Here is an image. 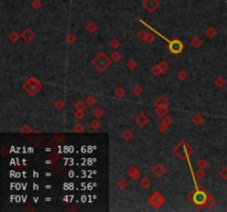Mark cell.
I'll return each instance as SVG.
<instances>
[{
    "mask_svg": "<svg viewBox=\"0 0 227 212\" xmlns=\"http://www.w3.org/2000/svg\"><path fill=\"white\" fill-rule=\"evenodd\" d=\"M92 65L94 66V69L98 72H104L106 69H109L112 63L111 58L106 56V54L103 52L98 53V55H95L91 61Z\"/></svg>",
    "mask_w": 227,
    "mask_h": 212,
    "instance_id": "obj_1",
    "label": "cell"
},
{
    "mask_svg": "<svg viewBox=\"0 0 227 212\" xmlns=\"http://www.w3.org/2000/svg\"><path fill=\"white\" fill-rule=\"evenodd\" d=\"M42 85L40 81H38L36 77L30 76L27 81H25V83L22 84V88L25 90V92L30 95V96H34L36 94L39 93V91L41 90Z\"/></svg>",
    "mask_w": 227,
    "mask_h": 212,
    "instance_id": "obj_2",
    "label": "cell"
},
{
    "mask_svg": "<svg viewBox=\"0 0 227 212\" xmlns=\"http://www.w3.org/2000/svg\"><path fill=\"white\" fill-rule=\"evenodd\" d=\"M175 154L181 160H185L187 158L188 155L192 154V148L188 146L187 144L185 143H181L178 146L175 148Z\"/></svg>",
    "mask_w": 227,
    "mask_h": 212,
    "instance_id": "obj_3",
    "label": "cell"
},
{
    "mask_svg": "<svg viewBox=\"0 0 227 212\" xmlns=\"http://www.w3.org/2000/svg\"><path fill=\"white\" fill-rule=\"evenodd\" d=\"M149 203L152 206L154 209H158L165 203V198L163 197V195L160 192H154L152 196L149 198Z\"/></svg>",
    "mask_w": 227,
    "mask_h": 212,
    "instance_id": "obj_4",
    "label": "cell"
},
{
    "mask_svg": "<svg viewBox=\"0 0 227 212\" xmlns=\"http://www.w3.org/2000/svg\"><path fill=\"white\" fill-rule=\"evenodd\" d=\"M207 198H208V195H206L204 191H196V192L194 193L193 200L198 206H205L206 201H207Z\"/></svg>",
    "mask_w": 227,
    "mask_h": 212,
    "instance_id": "obj_5",
    "label": "cell"
},
{
    "mask_svg": "<svg viewBox=\"0 0 227 212\" xmlns=\"http://www.w3.org/2000/svg\"><path fill=\"white\" fill-rule=\"evenodd\" d=\"M165 172H166L165 167H164V166L162 165L161 163L155 164V165L152 167V174L154 175V176L156 177L157 179H161V178H162V177L165 175Z\"/></svg>",
    "mask_w": 227,
    "mask_h": 212,
    "instance_id": "obj_6",
    "label": "cell"
},
{
    "mask_svg": "<svg viewBox=\"0 0 227 212\" xmlns=\"http://www.w3.org/2000/svg\"><path fill=\"white\" fill-rule=\"evenodd\" d=\"M127 176L130 177L132 180L136 181V180H138L141 178V172H140V170L137 169V167L131 166V167H129V169H127Z\"/></svg>",
    "mask_w": 227,
    "mask_h": 212,
    "instance_id": "obj_7",
    "label": "cell"
},
{
    "mask_svg": "<svg viewBox=\"0 0 227 212\" xmlns=\"http://www.w3.org/2000/svg\"><path fill=\"white\" fill-rule=\"evenodd\" d=\"M183 49V44L178 40H174L169 43V51L174 54H178Z\"/></svg>",
    "mask_w": 227,
    "mask_h": 212,
    "instance_id": "obj_8",
    "label": "cell"
},
{
    "mask_svg": "<svg viewBox=\"0 0 227 212\" xmlns=\"http://www.w3.org/2000/svg\"><path fill=\"white\" fill-rule=\"evenodd\" d=\"M149 121V118L146 114H138V115L135 117V124L137 125L138 127L145 126Z\"/></svg>",
    "mask_w": 227,
    "mask_h": 212,
    "instance_id": "obj_9",
    "label": "cell"
},
{
    "mask_svg": "<svg viewBox=\"0 0 227 212\" xmlns=\"http://www.w3.org/2000/svg\"><path fill=\"white\" fill-rule=\"evenodd\" d=\"M158 6V1L157 0H145L144 1V7L147 9V11H149V12H152V11H154L155 9L157 8Z\"/></svg>",
    "mask_w": 227,
    "mask_h": 212,
    "instance_id": "obj_10",
    "label": "cell"
},
{
    "mask_svg": "<svg viewBox=\"0 0 227 212\" xmlns=\"http://www.w3.org/2000/svg\"><path fill=\"white\" fill-rule=\"evenodd\" d=\"M115 187L117 190H125L127 187H129V182H127L126 179H124V178H120V179L116 180L115 182Z\"/></svg>",
    "mask_w": 227,
    "mask_h": 212,
    "instance_id": "obj_11",
    "label": "cell"
},
{
    "mask_svg": "<svg viewBox=\"0 0 227 212\" xmlns=\"http://www.w3.org/2000/svg\"><path fill=\"white\" fill-rule=\"evenodd\" d=\"M20 37H21L26 42H30L31 40L34 38V33H33V31L31 30V29H27V30H25L21 34H20Z\"/></svg>",
    "mask_w": 227,
    "mask_h": 212,
    "instance_id": "obj_12",
    "label": "cell"
},
{
    "mask_svg": "<svg viewBox=\"0 0 227 212\" xmlns=\"http://www.w3.org/2000/svg\"><path fill=\"white\" fill-rule=\"evenodd\" d=\"M169 104V99L164 96H158L157 98L155 99V106H164V107H167Z\"/></svg>",
    "mask_w": 227,
    "mask_h": 212,
    "instance_id": "obj_13",
    "label": "cell"
},
{
    "mask_svg": "<svg viewBox=\"0 0 227 212\" xmlns=\"http://www.w3.org/2000/svg\"><path fill=\"white\" fill-rule=\"evenodd\" d=\"M169 110H167V107H164V106H156L155 107V114L158 116V117H162L163 118L164 116L167 115Z\"/></svg>",
    "mask_w": 227,
    "mask_h": 212,
    "instance_id": "obj_14",
    "label": "cell"
},
{
    "mask_svg": "<svg viewBox=\"0 0 227 212\" xmlns=\"http://www.w3.org/2000/svg\"><path fill=\"white\" fill-rule=\"evenodd\" d=\"M138 183H140V186H141L143 189H149V188L152 186V181H151V179L147 178V177H143V178H141Z\"/></svg>",
    "mask_w": 227,
    "mask_h": 212,
    "instance_id": "obj_15",
    "label": "cell"
},
{
    "mask_svg": "<svg viewBox=\"0 0 227 212\" xmlns=\"http://www.w3.org/2000/svg\"><path fill=\"white\" fill-rule=\"evenodd\" d=\"M92 114H93V116L95 118L99 119L104 115V110H103L102 107H100V106H95V107L93 108V110H92Z\"/></svg>",
    "mask_w": 227,
    "mask_h": 212,
    "instance_id": "obj_16",
    "label": "cell"
},
{
    "mask_svg": "<svg viewBox=\"0 0 227 212\" xmlns=\"http://www.w3.org/2000/svg\"><path fill=\"white\" fill-rule=\"evenodd\" d=\"M204 33H205V36L207 37V38H209V39L215 38L216 34H217V32H216V30H215V28H213V27H207L206 29H205Z\"/></svg>",
    "mask_w": 227,
    "mask_h": 212,
    "instance_id": "obj_17",
    "label": "cell"
},
{
    "mask_svg": "<svg viewBox=\"0 0 227 212\" xmlns=\"http://www.w3.org/2000/svg\"><path fill=\"white\" fill-rule=\"evenodd\" d=\"M192 121H193L194 125H196V126H201L203 124V121H204V118H203L202 115H199V114H195V115L192 117Z\"/></svg>",
    "mask_w": 227,
    "mask_h": 212,
    "instance_id": "obj_18",
    "label": "cell"
},
{
    "mask_svg": "<svg viewBox=\"0 0 227 212\" xmlns=\"http://www.w3.org/2000/svg\"><path fill=\"white\" fill-rule=\"evenodd\" d=\"M109 45H110L112 49L116 50L121 47V41H120L119 39H111L110 41H109Z\"/></svg>",
    "mask_w": 227,
    "mask_h": 212,
    "instance_id": "obj_19",
    "label": "cell"
},
{
    "mask_svg": "<svg viewBox=\"0 0 227 212\" xmlns=\"http://www.w3.org/2000/svg\"><path fill=\"white\" fill-rule=\"evenodd\" d=\"M86 106H88V104L86 101H78L74 104V108L78 110H86Z\"/></svg>",
    "mask_w": 227,
    "mask_h": 212,
    "instance_id": "obj_20",
    "label": "cell"
},
{
    "mask_svg": "<svg viewBox=\"0 0 227 212\" xmlns=\"http://www.w3.org/2000/svg\"><path fill=\"white\" fill-rule=\"evenodd\" d=\"M64 106H66V104H64V102L62 101V99H55L54 102H53V107H55V110H63Z\"/></svg>",
    "mask_w": 227,
    "mask_h": 212,
    "instance_id": "obj_21",
    "label": "cell"
},
{
    "mask_svg": "<svg viewBox=\"0 0 227 212\" xmlns=\"http://www.w3.org/2000/svg\"><path fill=\"white\" fill-rule=\"evenodd\" d=\"M191 45L193 48H195V49H198V48H201V45H202V40H201L198 37H194L191 41Z\"/></svg>",
    "mask_w": 227,
    "mask_h": 212,
    "instance_id": "obj_22",
    "label": "cell"
},
{
    "mask_svg": "<svg viewBox=\"0 0 227 212\" xmlns=\"http://www.w3.org/2000/svg\"><path fill=\"white\" fill-rule=\"evenodd\" d=\"M86 104H88L89 106H94V105L97 104L98 98L94 96V95H88V96H86Z\"/></svg>",
    "mask_w": 227,
    "mask_h": 212,
    "instance_id": "obj_23",
    "label": "cell"
},
{
    "mask_svg": "<svg viewBox=\"0 0 227 212\" xmlns=\"http://www.w3.org/2000/svg\"><path fill=\"white\" fill-rule=\"evenodd\" d=\"M122 138H123V139H124V141H131V139H132L133 138V133L131 132L130 129H125L124 132L122 133Z\"/></svg>",
    "mask_w": 227,
    "mask_h": 212,
    "instance_id": "obj_24",
    "label": "cell"
},
{
    "mask_svg": "<svg viewBox=\"0 0 227 212\" xmlns=\"http://www.w3.org/2000/svg\"><path fill=\"white\" fill-rule=\"evenodd\" d=\"M196 165H197V167H198V169H205L208 166V163H207V160L204 159V158H199V159L197 160Z\"/></svg>",
    "mask_w": 227,
    "mask_h": 212,
    "instance_id": "obj_25",
    "label": "cell"
},
{
    "mask_svg": "<svg viewBox=\"0 0 227 212\" xmlns=\"http://www.w3.org/2000/svg\"><path fill=\"white\" fill-rule=\"evenodd\" d=\"M151 72H152V74L154 75V76H160V75L162 74V70H161V67H160V64H155L152 67V70H151Z\"/></svg>",
    "mask_w": 227,
    "mask_h": 212,
    "instance_id": "obj_26",
    "label": "cell"
},
{
    "mask_svg": "<svg viewBox=\"0 0 227 212\" xmlns=\"http://www.w3.org/2000/svg\"><path fill=\"white\" fill-rule=\"evenodd\" d=\"M114 95L119 98H123L125 96V90L123 87H117L114 92Z\"/></svg>",
    "mask_w": 227,
    "mask_h": 212,
    "instance_id": "obj_27",
    "label": "cell"
},
{
    "mask_svg": "<svg viewBox=\"0 0 227 212\" xmlns=\"http://www.w3.org/2000/svg\"><path fill=\"white\" fill-rule=\"evenodd\" d=\"M90 127H91L93 130H98L101 128V123L99 121V119L95 118L94 121H92L91 123H90Z\"/></svg>",
    "mask_w": 227,
    "mask_h": 212,
    "instance_id": "obj_28",
    "label": "cell"
},
{
    "mask_svg": "<svg viewBox=\"0 0 227 212\" xmlns=\"http://www.w3.org/2000/svg\"><path fill=\"white\" fill-rule=\"evenodd\" d=\"M218 176L221 180H227V167H223L219 169Z\"/></svg>",
    "mask_w": 227,
    "mask_h": 212,
    "instance_id": "obj_29",
    "label": "cell"
},
{
    "mask_svg": "<svg viewBox=\"0 0 227 212\" xmlns=\"http://www.w3.org/2000/svg\"><path fill=\"white\" fill-rule=\"evenodd\" d=\"M214 83H215V85L217 86L218 88H221L223 86H225V84H226V81H225L223 77L219 76V77H217V79H216Z\"/></svg>",
    "mask_w": 227,
    "mask_h": 212,
    "instance_id": "obj_30",
    "label": "cell"
},
{
    "mask_svg": "<svg viewBox=\"0 0 227 212\" xmlns=\"http://www.w3.org/2000/svg\"><path fill=\"white\" fill-rule=\"evenodd\" d=\"M132 93L134 94L135 96H140V95L143 93V88H142V86H140V85H135L132 88Z\"/></svg>",
    "mask_w": 227,
    "mask_h": 212,
    "instance_id": "obj_31",
    "label": "cell"
},
{
    "mask_svg": "<svg viewBox=\"0 0 227 212\" xmlns=\"http://www.w3.org/2000/svg\"><path fill=\"white\" fill-rule=\"evenodd\" d=\"M73 115H74V117L78 119V121H82V119L84 118L86 114H84V110H75V112H74V114H73Z\"/></svg>",
    "mask_w": 227,
    "mask_h": 212,
    "instance_id": "obj_32",
    "label": "cell"
},
{
    "mask_svg": "<svg viewBox=\"0 0 227 212\" xmlns=\"http://www.w3.org/2000/svg\"><path fill=\"white\" fill-rule=\"evenodd\" d=\"M160 67L161 70H162V74H164V73H166V72L169 70V63H166L165 61H162V62H160Z\"/></svg>",
    "mask_w": 227,
    "mask_h": 212,
    "instance_id": "obj_33",
    "label": "cell"
},
{
    "mask_svg": "<svg viewBox=\"0 0 227 212\" xmlns=\"http://www.w3.org/2000/svg\"><path fill=\"white\" fill-rule=\"evenodd\" d=\"M86 30H88L90 33H94L98 30V25H95L94 22H90V23L86 25Z\"/></svg>",
    "mask_w": 227,
    "mask_h": 212,
    "instance_id": "obj_34",
    "label": "cell"
},
{
    "mask_svg": "<svg viewBox=\"0 0 227 212\" xmlns=\"http://www.w3.org/2000/svg\"><path fill=\"white\" fill-rule=\"evenodd\" d=\"M176 76L180 81H184V80H186V77H187V73H186V71H184V70H181V71L177 72Z\"/></svg>",
    "mask_w": 227,
    "mask_h": 212,
    "instance_id": "obj_35",
    "label": "cell"
},
{
    "mask_svg": "<svg viewBox=\"0 0 227 212\" xmlns=\"http://www.w3.org/2000/svg\"><path fill=\"white\" fill-rule=\"evenodd\" d=\"M215 203H216L215 200H214V199L212 198V197H210L209 195H208L207 201H206V204H205V206H206V207H207L208 209H212V208H213L214 206H215Z\"/></svg>",
    "mask_w": 227,
    "mask_h": 212,
    "instance_id": "obj_36",
    "label": "cell"
},
{
    "mask_svg": "<svg viewBox=\"0 0 227 212\" xmlns=\"http://www.w3.org/2000/svg\"><path fill=\"white\" fill-rule=\"evenodd\" d=\"M73 132L74 133H78V134H80V133H83L84 132V126H83L82 124H75L74 126H73Z\"/></svg>",
    "mask_w": 227,
    "mask_h": 212,
    "instance_id": "obj_37",
    "label": "cell"
},
{
    "mask_svg": "<svg viewBox=\"0 0 227 212\" xmlns=\"http://www.w3.org/2000/svg\"><path fill=\"white\" fill-rule=\"evenodd\" d=\"M111 60H112V62H119L120 60H121V54H120L119 52H113L112 54H111Z\"/></svg>",
    "mask_w": 227,
    "mask_h": 212,
    "instance_id": "obj_38",
    "label": "cell"
},
{
    "mask_svg": "<svg viewBox=\"0 0 227 212\" xmlns=\"http://www.w3.org/2000/svg\"><path fill=\"white\" fill-rule=\"evenodd\" d=\"M147 36H149V32H146V31H140V32L137 33V38L140 39V40H143V41H145L147 38Z\"/></svg>",
    "mask_w": 227,
    "mask_h": 212,
    "instance_id": "obj_39",
    "label": "cell"
},
{
    "mask_svg": "<svg viewBox=\"0 0 227 212\" xmlns=\"http://www.w3.org/2000/svg\"><path fill=\"white\" fill-rule=\"evenodd\" d=\"M196 178L198 180H202V179H204L205 178V176H206V175H205V171H204V169H198V170L196 171Z\"/></svg>",
    "mask_w": 227,
    "mask_h": 212,
    "instance_id": "obj_40",
    "label": "cell"
},
{
    "mask_svg": "<svg viewBox=\"0 0 227 212\" xmlns=\"http://www.w3.org/2000/svg\"><path fill=\"white\" fill-rule=\"evenodd\" d=\"M167 128H169V125H166L164 121H161V124L158 125L157 129L160 130L161 133H165L166 130H167Z\"/></svg>",
    "mask_w": 227,
    "mask_h": 212,
    "instance_id": "obj_41",
    "label": "cell"
},
{
    "mask_svg": "<svg viewBox=\"0 0 227 212\" xmlns=\"http://www.w3.org/2000/svg\"><path fill=\"white\" fill-rule=\"evenodd\" d=\"M19 37L20 36L17 32H12V33H10V34H9V40H11L12 42H16L17 40L19 39Z\"/></svg>",
    "mask_w": 227,
    "mask_h": 212,
    "instance_id": "obj_42",
    "label": "cell"
},
{
    "mask_svg": "<svg viewBox=\"0 0 227 212\" xmlns=\"http://www.w3.org/2000/svg\"><path fill=\"white\" fill-rule=\"evenodd\" d=\"M127 67L131 70L135 69L136 67V61L135 60H130L129 62H127Z\"/></svg>",
    "mask_w": 227,
    "mask_h": 212,
    "instance_id": "obj_43",
    "label": "cell"
},
{
    "mask_svg": "<svg viewBox=\"0 0 227 212\" xmlns=\"http://www.w3.org/2000/svg\"><path fill=\"white\" fill-rule=\"evenodd\" d=\"M155 39H156V37H155L154 34H151V33H149V36H147V38H146V40H145V41H146L147 43H152Z\"/></svg>",
    "mask_w": 227,
    "mask_h": 212,
    "instance_id": "obj_44",
    "label": "cell"
},
{
    "mask_svg": "<svg viewBox=\"0 0 227 212\" xmlns=\"http://www.w3.org/2000/svg\"><path fill=\"white\" fill-rule=\"evenodd\" d=\"M66 41H68V43H73V42H75V37L72 36V34H69L68 38H66Z\"/></svg>",
    "mask_w": 227,
    "mask_h": 212,
    "instance_id": "obj_45",
    "label": "cell"
},
{
    "mask_svg": "<svg viewBox=\"0 0 227 212\" xmlns=\"http://www.w3.org/2000/svg\"><path fill=\"white\" fill-rule=\"evenodd\" d=\"M33 8H39V7H40V3H39V1H38V0H36V1H34V2H33Z\"/></svg>",
    "mask_w": 227,
    "mask_h": 212,
    "instance_id": "obj_46",
    "label": "cell"
},
{
    "mask_svg": "<svg viewBox=\"0 0 227 212\" xmlns=\"http://www.w3.org/2000/svg\"><path fill=\"white\" fill-rule=\"evenodd\" d=\"M226 209H227V208H226Z\"/></svg>",
    "mask_w": 227,
    "mask_h": 212,
    "instance_id": "obj_47",
    "label": "cell"
}]
</instances>
